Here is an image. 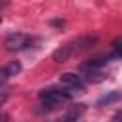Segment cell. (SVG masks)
I'll return each mask as SVG.
<instances>
[{"label": "cell", "instance_id": "cell-9", "mask_svg": "<svg viewBox=\"0 0 122 122\" xmlns=\"http://www.w3.org/2000/svg\"><path fill=\"white\" fill-rule=\"evenodd\" d=\"M120 99V92H111V93H107V95H103L99 101H97V107H103V105H111V103H114V101H118Z\"/></svg>", "mask_w": 122, "mask_h": 122}, {"label": "cell", "instance_id": "cell-4", "mask_svg": "<svg viewBox=\"0 0 122 122\" xmlns=\"http://www.w3.org/2000/svg\"><path fill=\"white\" fill-rule=\"evenodd\" d=\"M29 42H30V38H29L27 34H23V32H11V34L6 36L4 46H6V50H10V51H17V50L27 48Z\"/></svg>", "mask_w": 122, "mask_h": 122}, {"label": "cell", "instance_id": "cell-7", "mask_svg": "<svg viewBox=\"0 0 122 122\" xmlns=\"http://www.w3.org/2000/svg\"><path fill=\"white\" fill-rule=\"evenodd\" d=\"M105 78H107V76H105L101 71H97V69H88L86 74L82 76L84 82H92V84H95V82H103Z\"/></svg>", "mask_w": 122, "mask_h": 122}, {"label": "cell", "instance_id": "cell-1", "mask_svg": "<svg viewBox=\"0 0 122 122\" xmlns=\"http://www.w3.org/2000/svg\"><path fill=\"white\" fill-rule=\"evenodd\" d=\"M95 42H97V38H95V36H80V38L71 40V42L63 44L61 48H57V50L51 53V59H53V61H57V63H65V61H69V59L76 57L78 53H82L84 50L92 48Z\"/></svg>", "mask_w": 122, "mask_h": 122}, {"label": "cell", "instance_id": "cell-6", "mask_svg": "<svg viewBox=\"0 0 122 122\" xmlns=\"http://www.w3.org/2000/svg\"><path fill=\"white\" fill-rule=\"evenodd\" d=\"M21 72V63L19 61H10L6 67L0 69V82H8L11 76H17Z\"/></svg>", "mask_w": 122, "mask_h": 122}, {"label": "cell", "instance_id": "cell-12", "mask_svg": "<svg viewBox=\"0 0 122 122\" xmlns=\"http://www.w3.org/2000/svg\"><path fill=\"white\" fill-rule=\"evenodd\" d=\"M114 122H120V112H116V116H114Z\"/></svg>", "mask_w": 122, "mask_h": 122}, {"label": "cell", "instance_id": "cell-11", "mask_svg": "<svg viewBox=\"0 0 122 122\" xmlns=\"http://www.w3.org/2000/svg\"><path fill=\"white\" fill-rule=\"evenodd\" d=\"M0 122H10V114H6V112H0Z\"/></svg>", "mask_w": 122, "mask_h": 122}, {"label": "cell", "instance_id": "cell-8", "mask_svg": "<svg viewBox=\"0 0 122 122\" xmlns=\"http://www.w3.org/2000/svg\"><path fill=\"white\" fill-rule=\"evenodd\" d=\"M107 63H109V55H97V57H92L84 67H86V71H88V69H97V71H99V69H103Z\"/></svg>", "mask_w": 122, "mask_h": 122}, {"label": "cell", "instance_id": "cell-3", "mask_svg": "<svg viewBox=\"0 0 122 122\" xmlns=\"http://www.w3.org/2000/svg\"><path fill=\"white\" fill-rule=\"evenodd\" d=\"M59 82H61V86H63L65 90H69L71 93H72V92H82V90L86 88V82L82 80V76H78V74H74V72H63V74L59 76Z\"/></svg>", "mask_w": 122, "mask_h": 122}, {"label": "cell", "instance_id": "cell-5", "mask_svg": "<svg viewBox=\"0 0 122 122\" xmlns=\"http://www.w3.org/2000/svg\"><path fill=\"white\" fill-rule=\"evenodd\" d=\"M84 112H86V105H84V103H76V105H72L57 122H78Z\"/></svg>", "mask_w": 122, "mask_h": 122}, {"label": "cell", "instance_id": "cell-10", "mask_svg": "<svg viewBox=\"0 0 122 122\" xmlns=\"http://www.w3.org/2000/svg\"><path fill=\"white\" fill-rule=\"evenodd\" d=\"M6 99H8V93H6V92H2V93H0V107L6 103Z\"/></svg>", "mask_w": 122, "mask_h": 122}, {"label": "cell", "instance_id": "cell-2", "mask_svg": "<svg viewBox=\"0 0 122 122\" xmlns=\"http://www.w3.org/2000/svg\"><path fill=\"white\" fill-rule=\"evenodd\" d=\"M40 101L44 103V107L48 109H57V107H63L65 103H69L72 99V93L65 88H46L40 92Z\"/></svg>", "mask_w": 122, "mask_h": 122}, {"label": "cell", "instance_id": "cell-14", "mask_svg": "<svg viewBox=\"0 0 122 122\" xmlns=\"http://www.w3.org/2000/svg\"><path fill=\"white\" fill-rule=\"evenodd\" d=\"M0 21H2V17H0Z\"/></svg>", "mask_w": 122, "mask_h": 122}, {"label": "cell", "instance_id": "cell-13", "mask_svg": "<svg viewBox=\"0 0 122 122\" xmlns=\"http://www.w3.org/2000/svg\"><path fill=\"white\" fill-rule=\"evenodd\" d=\"M0 4H2V6H6V4H8V0H0Z\"/></svg>", "mask_w": 122, "mask_h": 122}]
</instances>
